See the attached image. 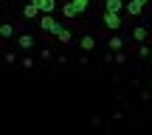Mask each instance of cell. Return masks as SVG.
<instances>
[{
	"instance_id": "6da1fadb",
	"label": "cell",
	"mask_w": 152,
	"mask_h": 135,
	"mask_svg": "<svg viewBox=\"0 0 152 135\" xmlns=\"http://www.w3.org/2000/svg\"><path fill=\"white\" fill-rule=\"evenodd\" d=\"M104 28L107 31H118L121 26H124V14H118V11H104Z\"/></svg>"
},
{
	"instance_id": "7a4b0ae2",
	"label": "cell",
	"mask_w": 152,
	"mask_h": 135,
	"mask_svg": "<svg viewBox=\"0 0 152 135\" xmlns=\"http://www.w3.org/2000/svg\"><path fill=\"white\" fill-rule=\"evenodd\" d=\"M39 28H42L45 34H56V31L62 28V23L56 20L54 14H39Z\"/></svg>"
},
{
	"instance_id": "3957f363",
	"label": "cell",
	"mask_w": 152,
	"mask_h": 135,
	"mask_svg": "<svg viewBox=\"0 0 152 135\" xmlns=\"http://www.w3.org/2000/svg\"><path fill=\"white\" fill-rule=\"evenodd\" d=\"M59 9H62V17H65V20H73V17H79V14H82L79 6H76L73 0H68V3H59Z\"/></svg>"
},
{
	"instance_id": "277c9868",
	"label": "cell",
	"mask_w": 152,
	"mask_h": 135,
	"mask_svg": "<svg viewBox=\"0 0 152 135\" xmlns=\"http://www.w3.org/2000/svg\"><path fill=\"white\" fill-rule=\"evenodd\" d=\"M149 37H152L149 26H132V39H135V42H147Z\"/></svg>"
},
{
	"instance_id": "5b68a950",
	"label": "cell",
	"mask_w": 152,
	"mask_h": 135,
	"mask_svg": "<svg viewBox=\"0 0 152 135\" xmlns=\"http://www.w3.org/2000/svg\"><path fill=\"white\" fill-rule=\"evenodd\" d=\"M39 14H42V11H39V6L34 3V0H28V3L23 6V20H37Z\"/></svg>"
},
{
	"instance_id": "8992f818",
	"label": "cell",
	"mask_w": 152,
	"mask_h": 135,
	"mask_svg": "<svg viewBox=\"0 0 152 135\" xmlns=\"http://www.w3.org/2000/svg\"><path fill=\"white\" fill-rule=\"evenodd\" d=\"M34 45H37L34 34H20V37H17V48H23V51H31Z\"/></svg>"
},
{
	"instance_id": "52a82bcc",
	"label": "cell",
	"mask_w": 152,
	"mask_h": 135,
	"mask_svg": "<svg viewBox=\"0 0 152 135\" xmlns=\"http://www.w3.org/2000/svg\"><path fill=\"white\" fill-rule=\"evenodd\" d=\"M79 48L87 51V54L96 51V37H93V34H82V37H79Z\"/></svg>"
},
{
	"instance_id": "ba28073f",
	"label": "cell",
	"mask_w": 152,
	"mask_h": 135,
	"mask_svg": "<svg viewBox=\"0 0 152 135\" xmlns=\"http://www.w3.org/2000/svg\"><path fill=\"white\" fill-rule=\"evenodd\" d=\"M34 3L39 6V11H42V14H54V11L59 9V3H56V0H34Z\"/></svg>"
},
{
	"instance_id": "9c48e42d",
	"label": "cell",
	"mask_w": 152,
	"mask_h": 135,
	"mask_svg": "<svg viewBox=\"0 0 152 135\" xmlns=\"http://www.w3.org/2000/svg\"><path fill=\"white\" fill-rule=\"evenodd\" d=\"M104 11H118V14H124L127 3L124 0H104Z\"/></svg>"
},
{
	"instance_id": "30bf717a",
	"label": "cell",
	"mask_w": 152,
	"mask_h": 135,
	"mask_svg": "<svg viewBox=\"0 0 152 135\" xmlns=\"http://www.w3.org/2000/svg\"><path fill=\"white\" fill-rule=\"evenodd\" d=\"M54 37H56V42H59V45H71V42H73V34H71V28H65V26H62L59 31L54 34Z\"/></svg>"
},
{
	"instance_id": "8fae6325",
	"label": "cell",
	"mask_w": 152,
	"mask_h": 135,
	"mask_svg": "<svg viewBox=\"0 0 152 135\" xmlns=\"http://www.w3.org/2000/svg\"><path fill=\"white\" fill-rule=\"evenodd\" d=\"M107 51H124V37H121V34H113V37L107 39Z\"/></svg>"
},
{
	"instance_id": "7c38bea8",
	"label": "cell",
	"mask_w": 152,
	"mask_h": 135,
	"mask_svg": "<svg viewBox=\"0 0 152 135\" xmlns=\"http://www.w3.org/2000/svg\"><path fill=\"white\" fill-rule=\"evenodd\" d=\"M127 17H141L144 14V6H138L135 0H130V3H127V11H124Z\"/></svg>"
},
{
	"instance_id": "4fadbf2b",
	"label": "cell",
	"mask_w": 152,
	"mask_h": 135,
	"mask_svg": "<svg viewBox=\"0 0 152 135\" xmlns=\"http://www.w3.org/2000/svg\"><path fill=\"white\" fill-rule=\"evenodd\" d=\"M132 51H135L141 59H149V56H152V48H149V45H144V42H135V48H132Z\"/></svg>"
},
{
	"instance_id": "5bb4252c",
	"label": "cell",
	"mask_w": 152,
	"mask_h": 135,
	"mask_svg": "<svg viewBox=\"0 0 152 135\" xmlns=\"http://www.w3.org/2000/svg\"><path fill=\"white\" fill-rule=\"evenodd\" d=\"M0 37L11 39V37H14V26H11V23H3V26H0Z\"/></svg>"
},
{
	"instance_id": "9a60e30c",
	"label": "cell",
	"mask_w": 152,
	"mask_h": 135,
	"mask_svg": "<svg viewBox=\"0 0 152 135\" xmlns=\"http://www.w3.org/2000/svg\"><path fill=\"white\" fill-rule=\"evenodd\" d=\"M39 59H45V62H48V59H54V51H51L48 45H39Z\"/></svg>"
},
{
	"instance_id": "2e32d148",
	"label": "cell",
	"mask_w": 152,
	"mask_h": 135,
	"mask_svg": "<svg viewBox=\"0 0 152 135\" xmlns=\"http://www.w3.org/2000/svg\"><path fill=\"white\" fill-rule=\"evenodd\" d=\"M20 65L26 68V70H34V68H37V62H34V56H23V59H20Z\"/></svg>"
},
{
	"instance_id": "e0dca14e",
	"label": "cell",
	"mask_w": 152,
	"mask_h": 135,
	"mask_svg": "<svg viewBox=\"0 0 152 135\" xmlns=\"http://www.w3.org/2000/svg\"><path fill=\"white\" fill-rule=\"evenodd\" d=\"M6 65H17V54L14 51H6Z\"/></svg>"
},
{
	"instance_id": "ac0fdd59",
	"label": "cell",
	"mask_w": 152,
	"mask_h": 135,
	"mask_svg": "<svg viewBox=\"0 0 152 135\" xmlns=\"http://www.w3.org/2000/svg\"><path fill=\"white\" fill-rule=\"evenodd\" d=\"M115 65H127V54L124 51H115Z\"/></svg>"
},
{
	"instance_id": "d6986e66",
	"label": "cell",
	"mask_w": 152,
	"mask_h": 135,
	"mask_svg": "<svg viewBox=\"0 0 152 135\" xmlns=\"http://www.w3.org/2000/svg\"><path fill=\"white\" fill-rule=\"evenodd\" d=\"M73 3L79 6V11H87V9H90V0H73Z\"/></svg>"
},
{
	"instance_id": "ffe728a7",
	"label": "cell",
	"mask_w": 152,
	"mask_h": 135,
	"mask_svg": "<svg viewBox=\"0 0 152 135\" xmlns=\"http://www.w3.org/2000/svg\"><path fill=\"white\" fill-rule=\"evenodd\" d=\"M138 99L147 104V101H152V93H149V90H141V93H138Z\"/></svg>"
},
{
	"instance_id": "44dd1931",
	"label": "cell",
	"mask_w": 152,
	"mask_h": 135,
	"mask_svg": "<svg viewBox=\"0 0 152 135\" xmlns=\"http://www.w3.org/2000/svg\"><path fill=\"white\" fill-rule=\"evenodd\" d=\"M135 3H138V6H144V9H147V3H149V0H135Z\"/></svg>"
},
{
	"instance_id": "7402d4cb",
	"label": "cell",
	"mask_w": 152,
	"mask_h": 135,
	"mask_svg": "<svg viewBox=\"0 0 152 135\" xmlns=\"http://www.w3.org/2000/svg\"><path fill=\"white\" fill-rule=\"evenodd\" d=\"M149 76H152V70H149Z\"/></svg>"
},
{
	"instance_id": "603a6c76",
	"label": "cell",
	"mask_w": 152,
	"mask_h": 135,
	"mask_svg": "<svg viewBox=\"0 0 152 135\" xmlns=\"http://www.w3.org/2000/svg\"><path fill=\"white\" fill-rule=\"evenodd\" d=\"M149 62H152V56H149Z\"/></svg>"
}]
</instances>
